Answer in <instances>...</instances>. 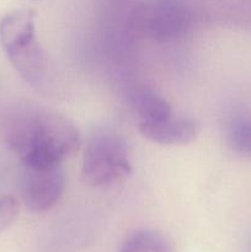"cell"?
Masks as SVG:
<instances>
[{
	"label": "cell",
	"mask_w": 251,
	"mask_h": 252,
	"mask_svg": "<svg viewBox=\"0 0 251 252\" xmlns=\"http://www.w3.org/2000/svg\"><path fill=\"white\" fill-rule=\"evenodd\" d=\"M0 135L25 167L58 166L81 145L78 128L64 116L33 105H15L0 115Z\"/></svg>",
	"instance_id": "6da1fadb"
},
{
	"label": "cell",
	"mask_w": 251,
	"mask_h": 252,
	"mask_svg": "<svg viewBox=\"0 0 251 252\" xmlns=\"http://www.w3.org/2000/svg\"><path fill=\"white\" fill-rule=\"evenodd\" d=\"M132 172L129 148L125 138L111 130H100L88 140L81 177L91 187H107Z\"/></svg>",
	"instance_id": "7a4b0ae2"
},
{
	"label": "cell",
	"mask_w": 251,
	"mask_h": 252,
	"mask_svg": "<svg viewBox=\"0 0 251 252\" xmlns=\"http://www.w3.org/2000/svg\"><path fill=\"white\" fill-rule=\"evenodd\" d=\"M189 26V15L174 1L138 5L128 16V27L137 36L157 43L181 38Z\"/></svg>",
	"instance_id": "3957f363"
},
{
	"label": "cell",
	"mask_w": 251,
	"mask_h": 252,
	"mask_svg": "<svg viewBox=\"0 0 251 252\" xmlns=\"http://www.w3.org/2000/svg\"><path fill=\"white\" fill-rule=\"evenodd\" d=\"M65 177L61 165L43 169L25 167L21 196L25 207L32 213H43L53 208L62 198Z\"/></svg>",
	"instance_id": "277c9868"
},
{
	"label": "cell",
	"mask_w": 251,
	"mask_h": 252,
	"mask_svg": "<svg viewBox=\"0 0 251 252\" xmlns=\"http://www.w3.org/2000/svg\"><path fill=\"white\" fill-rule=\"evenodd\" d=\"M140 134L148 140L161 145H185L193 142L198 135L199 127L196 121L186 117H175L154 122L139 123Z\"/></svg>",
	"instance_id": "5b68a950"
},
{
	"label": "cell",
	"mask_w": 251,
	"mask_h": 252,
	"mask_svg": "<svg viewBox=\"0 0 251 252\" xmlns=\"http://www.w3.org/2000/svg\"><path fill=\"white\" fill-rule=\"evenodd\" d=\"M17 73L31 85H41L46 76L47 56L37 37L4 49Z\"/></svg>",
	"instance_id": "8992f818"
},
{
	"label": "cell",
	"mask_w": 251,
	"mask_h": 252,
	"mask_svg": "<svg viewBox=\"0 0 251 252\" xmlns=\"http://www.w3.org/2000/svg\"><path fill=\"white\" fill-rule=\"evenodd\" d=\"M36 37V12L15 10L0 20V44L2 49Z\"/></svg>",
	"instance_id": "52a82bcc"
},
{
	"label": "cell",
	"mask_w": 251,
	"mask_h": 252,
	"mask_svg": "<svg viewBox=\"0 0 251 252\" xmlns=\"http://www.w3.org/2000/svg\"><path fill=\"white\" fill-rule=\"evenodd\" d=\"M129 97L133 108L144 122L161 121L174 115L171 105L149 86H137Z\"/></svg>",
	"instance_id": "ba28073f"
},
{
	"label": "cell",
	"mask_w": 251,
	"mask_h": 252,
	"mask_svg": "<svg viewBox=\"0 0 251 252\" xmlns=\"http://www.w3.org/2000/svg\"><path fill=\"white\" fill-rule=\"evenodd\" d=\"M118 252H174V246L160 231L138 229L125 239Z\"/></svg>",
	"instance_id": "9c48e42d"
},
{
	"label": "cell",
	"mask_w": 251,
	"mask_h": 252,
	"mask_svg": "<svg viewBox=\"0 0 251 252\" xmlns=\"http://www.w3.org/2000/svg\"><path fill=\"white\" fill-rule=\"evenodd\" d=\"M229 142L238 153L251 155V118H240L231 125Z\"/></svg>",
	"instance_id": "30bf717a"
},
{
	"label": "cell",
	"mask_w": 251,
	"mask_h": 252,
	"mask_svg": "<svg viewBox=\"0 0 251 252\" xmlns=\"http://www.w3.org/2000/svg\"><path fill=\"white\" fill-rule=\"evenodd\" d=\"M20 202L12 196L0 197V234L10 228L17 219Z\"/></svg>",
	"instance_id": "8fae6325"
},
{
	"label": "cell",
	"mask_w": 251,
	"mask_h": 252,
	"mask_svg": "<svg viewBox=\"0 0 251 252\" xmlns=\"http://www.w3.org/2000/svg\"><path fill=\"white\" fill-rule=\"evenodd\" d=\"M113 2H116V4H125V2H128L129 0H112Z\"/></svg>",
	"instance_id": "7c38bea8"
},
{
	"label": "cell",
	"mask_w": 251,
	"mask_h": 252,
	"mask_svg": "<svg viewBox=\"0 0 251 252\" xmlns=\"http://www.w3.org/2000/svg\"><path fill=\"white\" fill-rule=\"evenodd\" d=\"M249 252H251V245H250V248H249Z\"/></svg>",
	"instance_id": "4fadbf2b"
}]
</instances>
